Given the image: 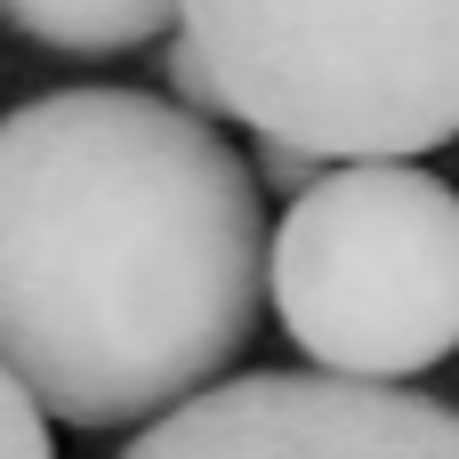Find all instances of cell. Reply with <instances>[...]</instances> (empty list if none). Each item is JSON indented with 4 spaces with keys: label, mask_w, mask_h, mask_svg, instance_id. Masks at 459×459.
I'll use <instances>...</instances> for the list:
<instances>
[{
    "label": "cell",
    "mask_w": 459,
    "mask_h": 459,
    "mask_svg": "<svg viewBox=\"0 0 459 459\" xmlns=\"http://www.w3.org/2000/svg\"><path fill=\"white\" fill-rule=\"evenodd\" d=\"M266 242V194L202 113L24 97L0 121V371L56 428H153L250 347Z\"/></svg>",
    "instance_id": "1"
},
{
    "label": "cell",
    "mask_w": 459,
    "mask_h": 459,
    "mask_svg": "<svg viewBox=\"0 0 459 459\" xmlns=\"http://www.w3.org/2000/svg\"><path fill=\"white\" fill-rule=\"evenodd\" d=\"M218 105L315 161H420L459 137V0H178Z\"/></svg>",
    "instance_id": "2"
},
{
    "label": "cell",
    "mask_w": 459,
    "mask_h": 459,
    "mask_svg": "<svg viewBox=\"0 0 459 459\" xmlns=\"http://www.w3.org/2000/svg\"><path fill=\"white\" fill-rule=\"evenodd\" d=\"M266 299L331 379H420L459 347V194L420 161L323 169L266 242Z\"/></svg>",
    "instance_id": "3"
},
{
    "label": "cell",
    "mask_w": 459,
    "mask_h": 459,
    "mask_svg": "<svg viewBox=\"0 0 459 459\" xmlns=\"http://www.w3.org/2000/svg\"><path fill=\"white\" fill-rule=\"evenodd\" d=\"M113 459H459V411L331 371H250L161 411Z\"/></svg>",
    "instance_id": "4"
},
{
    "label": "cell",
    "mask_w": 459,
    "mask_h": 459,
    "mask_svg": "<svg viewBox=\"0 0 459 459\" xmlns=\"http://www.w3.org/2000/svg\"><path fill=\"white\" fill-rule=\"evenodd\" d=\"M0 16L65 56H121L161 40L178 24V0H0Z\"/></svg>",
    "instance_id": "5"
},
{
    "label": "cell",
    "mask_w": 459,
    "mask_h": 459,
    "mask_svg": "<svg viewBox=\"0 0 459 459\" xmlns=\"http://www.w3.org/2000/svg\"><path fill=\"white\" fill-rule=\"evenodd\" d=\"M0 459H56V444H48V411L0 371Z\"/></svg>",
    "instance_id": "6"
},
{
    "label": "cell",
    "mask_w": 459,
    "mask_h": 459,
    "mask_svg": "<svg viewBox=\"0 0 459 459\" xmlns=\"http://www.w3.org/2000/svg\"><path fill=\"white\" fill-rule=\"evenodd\" d=\"M169 105H186V113H202V121H218L226 105H218V73L202 65V48L178 32L169 40Z\"/></svg>",
    "instance_id": "7"
},
{
    "label": "cell",
    "mask_w": 459,
    "mask_h": 459,
    "mask_svg": "<svg viewBox=\"0 0 459 459\" xmlns=\"http://www.w3.org/2000/svg\"><path fill=\"white\" fill-rule=\"evenodd\" d=\"M250 178H258V186H282V194L299 202V194L323 178V161H315V153H299V145H266V137H258V169H250Z\"/></svg>",
    "instance_id": "8"
}]
</instances>
